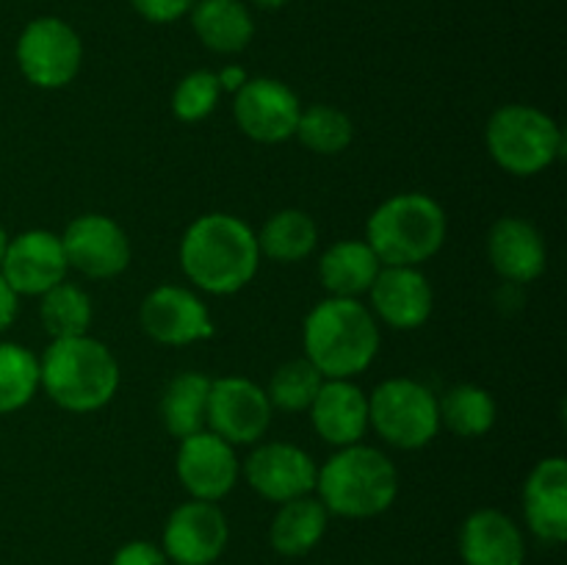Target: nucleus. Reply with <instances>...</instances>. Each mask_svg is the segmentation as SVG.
Listing matches in <instances>:
<instances>
[{"label": "nucleus", "instance_id": "nucleus-12", "mask_svg": "<svg viewBox=\"0 0 567 565\" xmlns=\"http://www.w3.org/2000/svg\"><path fill=\"white\" fill-rule=\"evenodd\" d=\"M138 321L142 330L164 347H188V343L208 341L216 332L208 305L199 299V294L172 282L153 288L144 297Z\"/></svg>", "mask_w": 567, "mask_h": 565}, {"label": "nucleus", "instance_id": "nucleus-25", "mask_svg": "<svg viewBox=\"0 0 567 565\" xmlns=\"http://www.w3.org/2000/svg\"><path fill=\"white\" fill-rule=\"evenodd\" d=\"M208 397L210 377L203 371H181L172 377L158 404L164 430L177 441L208 430Z\"/></svg>", "mask_w": 567, "mask_h": 565}, {"label": "nucleus", "instance_id": "nucleus-9", "mask_svg": "<svg viewBox=\"0 0 567 565\" xmlns=\"http://www.w3.org/2000/svg\"><path fill=\"white\" fill-rule=\"evenodd\" d=\"M271 408L266 388L249 377H216L210 380L208 430L225 438L230 446L260 443L271 424Z\"/></svg>", "mask_w": 567, "mask_h": 565}, {"label": "nucleus", "instance_id": "nucleus-33", "mask_svg": "<svg viewBox=\"0 0 567 565\" xmlns=\"http://www.w3.org/2000/svg\"><path fill=\"white\" fill-rule=\"evenodd\" d=\"M194 3L197 0H131L136 14L144 17L147 22H155V25L177 22L181 17H186L192 11Z\"/></svg>", "mask_w": 567, "mask_h": 565}, {"label": "nucleus", "instance_id": "nucleus-38", "mask_svg": "<svg viewBox=\"0 0 567 565\" xmlns=\"http://www.w3.org/2000/svg\"><path fill=\"white\" fill-rule=\"evenodd\" d=\"M9 233H6V227L0 225V264H3V255H6V247H9Z\"/></svg>", "mask_w": 567, "mask_h": 565}, {"label": "nucleus", "instance_id": "nucleus-29", "mask_svg": "<svg viewBox=\"0 0 567 565\" xmlns=\"http://www.w3.org/2000/svg\"><path fill=\"white\" fill-rule=\"evenodd\" d=\"M293 138L302 142L316 155H338L352 144L354 125L347 111L327 103H313L302 109Z\"/></svg>", "mask_w": 567, "mask_h": 565}, {"label": "nucleus", "instance_id": "nucleus-36", "mask_svg": "<svg viewBox=\"0 0 567 565\" xmlns=\"http://www.w3.org/2000/svg\"><path fill=\"white\" fill-rule=\"evenodd\" d=\"M216 81H219L221 94H236L238 89H241L244 83L249 81V75H247V72H244V66L230 64V66H225V70L216 72Z\"/></svg>", "mask_w": 567, "mask_h": 565}, {"label": "nucleus", "instance_id": "nucleus-32", "mask_svg": "<svg viewBox=\"0 0 567 565\" xmlns=\"http://www.w3.org/2000/svg\"><path fill=\"white\" fill-rule=\"evenodd\" d=\"M221 89L216 81V72L210 70H194L177 81L175 92H172V114L181 122H203L205 116L214 114L219 105Z\"/></svg>", "mask_w": 567, "mask_h": 565}, {"label": "nucleus", "instance_id": "nucleus-21", "mask_svg": "<svg viewBox=\"0 0 567 565\" xmlns=\"http://www.w3.org/2000/svg\"><path fill=\"white\" fill-rule=\"evenodd\" d=\"M460 557L465 565H524L520 526L502 510H476L460 526Z\"/></svg>", "mask_w": 567, "mask_h": 565}, {"label": "nucleus", "instance_id": "nucleus-35", "mask_svg": "<svg viewBox=\"0 0 567 565\" xmlns=\"http://www.w3.org/2000/svg\"><path fill=\"white\" fill-rule=\"evenodd\" d=\"M17 310H20V297L11 291L9 282L0 275V332L9 330L17 319Z\"/></svg>", "mask_w": 567, "mask_h": 565}, {"label": "nucleus", "instance_id": "nucleus-28", "mask_svg": "<svg viewBox=\"0 0 567 565\" xmlns=\"http://www.w3.org/2000/svg\"><path fill=\"white\" fill-rule=\"evenodd\" d=\"M42 302H39V319L42 327L48 330L50 341L53 338H75L86 336L92 327V299L75 282L61 280L50 291H44Z\"/></svg>", "mask_w": 567, "mask_h": 565}, {"label": "nucleus", "instance_id": "nucleus-22", "mask_svg": "<svg viewBox=\"0 0 567 565\" xmlns=\"http://www.w3.org/2000/svg\"><path fill=\"white\" fill-rule=\"evenodd\" d=\"M382 264L365 238H343L330 244L319 258V280L330 297L360 299L369 294Z\"/></svg>", "mask_w": 567, "mask_h": 565}, {"label": "nucleus", "instance_id": "nucleus-31", "mask_svg": "<svg viewBox=\"0 0 567 565\" xmlns=\"http://www.w3.org/2000/svg\"><path fill=\"white\" fill-rule=\"evenodd\" d=\"M321 382H324V377H321V371L308 358H293L277 366L269 386H266V397H269L275 410H282V413H302V410H308L313 404Z\"/></svg>", "mask_w": 567, "mask_h": 565}, {"label": "nucleus", "instance_id": "nucleus-16", "mask_svg": "<svg viewBox=\"0 0 567 565\" xmlns=\"http://www.w3.org/2000/svg\"><path fill=\"white\" fill-rule=\"evenodd\" d=\"M66 255L61 247V236L53 230H33L17 233L9 238L0 275L9 282L17 297H42L61 280H66Z\"/></svg>", "mask_w": 567, "mask_h": 565}, {"label": "nucleus", "instance_id": "nucleus-8", "mask_svg": "<svg viewBox=\"0 0 567 565\" xmlns=\"http://www.w3.org/2000/svg\"><path fill=\"white\" fill-rule=\"evenodd\" d=\"M22 78L37 89H64L83 66V42L61 17H37L22 28L14 48Z\"/></svg>", "mask_w": 567, "mask_h": 565}, {"label": "nucleus", "instance_id": "nucleus-6", "mask_svg": "<svg viewBox=\"0 0 567 565\" xmlns=\"http://www.w3.org/2000/svg\"><path fill=\"white\" fill-rule=\"evenodd\" d=\"M491 158L515 177H535L551 170L565 153L563 127L537 105L509 103L491 114L485 127Z\"/></svg>", "mask_w": 567, "mask_h": 565}, {"label": "nucleus", "instance_id": "nucleus-1", "mask_svg": "<svg viewBox=\"0 0 567 565\" xmlns=\"http://www.w3.org/2000/svg\"><path fill=\"white\" fill-rule=\"evenodd\" d=\"M177 258L194 288L227 297L249 286L258 275V233L233 214H203L183 233Z\"/></svg>", "mask_w": 567, "mask_h": 565}, {"label": "nucleus", "instance_id": "nucleus-14", "mask_svg": "<svg viewBox=\"0 0 567 565\" xmlns=\"http://www.w3.org/2000/svg\"><path fill=\"white\" fill-rule=\"evenodd\" d=\"M249 487L266 502H291L316 491L319 465L302 446L288 441L258 443L241 465Z\"/></svg>", "mask_w": 567, "mask_h": 565}, {"label": "nucleus", "instance_id": "nucleus-11", "mask_svg": "<svg viewBox=\"0 0 567 565\" xmlns=\"http://www.w3.org/2000/svg\"><path fill=\"white\" fill-rule=\"evenodd\" d=\"M227 541L230 526L219 504L188 499L166 518L161 548L175 565H214L225 554Z\"/></svg>", "mask_w": 567, "mask_h": 565}, {"label": "nucleus", "instance_id": "nucleus-15", "mask_svg": "<svg viewBox=\"0 0 567 565\" xmlns=\"http://www.w3.org/2000/svg\"><path fill=\"white\" fill-rule=\"evenodd\" d=\"M175 471L188 496L219 504L236 487L241 463L236 458V446L216 432L203 430L183 438L177 446Z\"/></svg>", "mask_w": 567, "mask_h": 565}, {"label": "nucleus", "instance_id": "nucleus-37", "mask_svg": "<svg viewBox=\"0 0 567 565\" xmlns=\"http://www.w3.org/2000/svg\"><path fill=\"white\" fill-rule=\"evenodd\" d=\"M258 9H266V11H275V9H282V6H288L291 0H252Z\"/></svg>", "mask_w": 567, "mask_h": 565}, {"label": "nucleus", "instance_id": "nucleus-27", "mask_svg": "<svg viewBox=\"0 0 567 565\" xmlns=\"http://www.w3.org/2000/svg\"><path fill=\"white\" fill-rule=\"evenodd\" d=\"M441 408V427L460 438H482L496 427L498 404L487 388L463 382L454 386L437 399Z\"/></svg>", "mask_w": 567, "mask_h": 565}, {"label": "nucleus", "instance_id": "nucleus-24", "mask_svg": "<svg viewBox=\"0 0 567 565\" xmlns=\"http://www.w3.org/2000/svg\"><path fill=\"white\" fill-rule=\"evenodd\" d=\"M330 526V513L319 496H299L277 504L269 526V543L282 557H305L313 552Z\"/></svg>", "mask_w": 567, "mask_h": 565}, {"label": "nucleus", "instance_id": "nucleus-26", "mask_svg": "<svg viewBox=\"0 0 567 565\" xmlns=\"http://www.w3.org/2000/svg\"><path fill=\"white\" fill-rule=\"evenodd\" d=\"M319 244V227L308 210L282 208L264 222L258 233L260 258L277 264H299L310 258Z\"/></svg>", "mask_w": 567, "mask_h": 565}, {"label": "nucleus", "instance_id": "nucleus-13", "mask_svg": "<svg viewBox=\"0 0 567 565\" xmlns=\"http://www.w3.org/2000/svg\"><path fill=\"white\" fill-rule=\"evenodd\" d=\"M233 97V116L244 136L258 144L293 138L302 103L288 83L277 78H249Z\"/></svg>", "mask_w": 567, "mask_h": 565}, {"label": "nucleus", "instance_id": "nucleus-23", "mask_svg": "<svg viewBox=\"0 0 567 565\" xmlns=\"http://www.w3.org/2000/svg\"><path fill=\"white\" fill-rule=\"evenodd\" d=\"M188 14L199 42L219 55L241 53L255 37V20L241 0H197Z\"/></svg>", "mask_w": 567, "mask_h": 565}, {"label": "nucleus", "instance_id": "nucleus-34", "mask_svg": "<svg viewBox=\"0 0 567 565\" xmlns=\"http://www.w3.org/2000/svg\"><path fill=\"white\" fill-rule=\"evenodd\" d=\"M111 565H172L164 548L150 541H131L116 548Z\"/></svg>", "mask_w": 567, "mask_h": 565}, {"label": "nucleus", "instance_id": "nucleus-2", "mask_svg": "<svg viewBox=\"0 0 567 565\" xmlns=\"http://www.w3.org/2000/svg\"><path fill=\"white\" fill-rule=\"evenodd\" d=\"M302 347L324 380H354L380 352V325L360 299L327 297L305 316Z\"/></svg>", "mask_w": 567, "mask_h": 565}, {"label": "nucleus", "instance_id": "nucleus-5", "mask_svg": "<svg viewBox=\"0 0 567 565\" xmlns=\"http://www.w3.org/2000/svg\"><path fill=\"white\" fill-rule=\"evenodd\" d=\"M449 219L443 205L424 192L388 197L365 222V242L382 266H419L441 253Z\"/></svg>", "mask_w": 567, "mask_h": 565}, {"label": "nucleus", "instance_id": "nucleus-17", "mask_svg": "<svg viewBox=\"0 0 567 565\" xmlns=\"http://www.w3.org/2000/svg\"><path fill=\"white\" fill-rule=\"evenodd\" d=\"M371 314L393 330H419L435 310V291L419 266H382L369 288Z\"/></svg>", "mask_w": 567, "mask_h": 565}, {"label": "nucleus", "instance_id": "nucleus-19", "mask_svg": "<svg viewBox=\"0 0 567 565\" xmlns=\"http://www.w3.org/2000/svg\"><path fill=\"white\" fill-rule=\"evenodd\" d=\"M308 413L321 441L352 446L369 432V393L354 380H324Z\"/></svg>", "mask_w": 567, "mask_h": 565}, {"label": "nucleus", "instance_id": "nucleus-10", "mask_svg": "<svg viewBox=\"0 0 567 565\" xmlns=\"http://www.w3.org/2000/svg\"><path fill=\"white\" fill-rule=\"evenodd\" d=\"M66 266L89 280H111L131 266V238L105 214H81L61 233Z\"/></svg>", "mask_w": 567, "mask_h": 565}, {"label": "nucleus", "instance_id": "nucleus-7", "mask_svg": "<svg viewBox=\"0 0 567 565\" xmlns=\"http://www.w3.org/2000/svg\"><path fill=\"white\" fill-rule=\"evenodd\" d=\"M369 430L402 452L430 446L441 432L437 397L413 377H391L369 393Z\"/></svg>", "mask_w": 567, "mask_h": 565}, {"label": "nucleus", "instance_id": "nucleus-4", "mask_svg": "<svg viewBox=\"0 0 567 565\" xmlns=\"http://www.w3.org/2000/svg\"><path fill=\"white\" fill-rule=\"evenodd\" d=\"M316 493L330 515L374 518L399 496V471L382 449L369 443L341 446L316 474Z\"/></svg>", "mask_w": 567, "mask_h": 565}, {"label": "nucleus", "instance_id": "nucleus-30", "mask_svg": "<svg viewBox=\"0 0 567 565\" xmlns=\"http://www.w3.org/2000/svg\"><path fill=\"white\" fill-rule=\"evenodd\" d=\"M39 391V358L28 347L0 341V415L25 408Z\"/></svg>", "mask_w": 567, "mask_h": 565}, {"label": "nucleus", "instance_id": "nucleus-20", "mask_svg": "<svg viewBox=\"0 0 567 565\" xmlns=\"http://www.w3.org/2000/svg\"><path fill=\"white\" fill-rule=\"evenodd\" d=\"M526 526L546 543H565L567 537V463L565 458H546L529 471L524 482Z\"/></svg>", "mask_w": 567, "mask_h": 565}, {"label": "nucleus", "instance_id": "nucleus-3", "mask_svg": "<svg viewBox=\"0 0 567 565\" xmlns=\"http://www.w3.org/2000/svg\"><path fill=\"white\" fill-rule=\"evenodd\" d=\"M120 360L97 338H53L39 355V388L66 413H94L120 391Z\"/></svg>", "mask_w": 567, "mask_h": 565}, {"label": "nucleus", "instance_id": "nucleus-18", "mask_svg": "<svg viewBox=\"0 0 567 565\" xmlns=\"http://www.w3.org/2000/svg\"><path fill=\"white\" fill-rule=\"evenodd\" d=\"M487 258L504 280L535 282L546 271V238L524 216H502L487 233Z\"/></svg>", "mask_w": 567, "mask_h": 565}]
</instances>
